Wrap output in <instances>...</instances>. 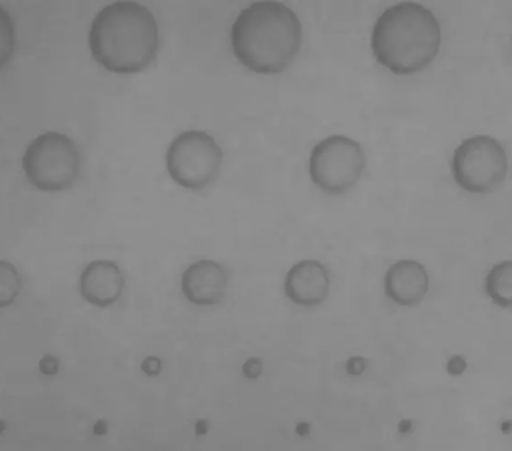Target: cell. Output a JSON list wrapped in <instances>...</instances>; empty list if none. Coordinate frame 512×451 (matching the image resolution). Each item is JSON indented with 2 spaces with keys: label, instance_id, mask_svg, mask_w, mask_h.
I'll return each mask as SVG.
<instances>
[{
  "label": "cell",
  "instance_id": "1",
  "mask_svg": "<svg viewBox=\"0 0 512 451\" xmlns=\"http://www.w3.org/2000/svg\"><path fill=\"white\" fill-rule=\"evenodd\" d=\"M302 25L280 2H256L242 10L231 29V43L239 61L258 73H277L298 54Z\"/></svg>",
  "mask_w": 512,
  "mask_h": 451
},
{
  "label": "cell",
  "instance_id": "2",
  "mask_svg": "<svg viewBox=\"0 0 512 451\" xmlns=\"http://www.w3.org/2000/svg\"><path fill=\"white\" fill-rule=\"evenodd\" d=\"M158 44L154 15L136 2L120 1L104 7L93 19L89 32L93 57L116 73L146 68L155 58Z\"/></svg>",
  "mask_w": 512,
  "mask_h": 451
},
{
  "label": "cell",
  "instance_id": "3",
  "mask_svg": "<svg viewBox=\"0 0 512 451\" xmlns=\"http://www.w3.org/2000/svg\"><path fill=\"white\" fill-rule=\"evenodd\" d=\"M440 43L441 30L434 14L412 2L387 8L371 35L377 61L397 75L425 68L438 54Z\"/></svg>",
  "mask_w": 512,
  "mask_h": 451
},
{
  "label": "cell",
  "instance_id": "4",
  "mask_svg": "<svg viewBox=\"0 0 512 451\" xmlns=\"http://www.w3.org/2000/svg\"><path fill=\"white\" fill-rule=\"evenodd\" d=\"M22 167L28 181L44 191L71 187L82 168L78 145L68 136L50 131L36 137L26 148Z\"/></svg>",
  "mask_w": 512,
  "mask_h": 451
},
{
  "label": "cell",
  "instance_id": "5",
  "mask_svg": "<svg viewBox=\"0 0 512 451\" xmlns=\"http://www.w3.org/2000/svg\"><path fill=\"white\" fill-rule=\"evenodd\" d=\"M170 177L180 186L201 190L219 174L223 152L215 139L201 130H187L177 135L166 152Z\"/></svg>",
  "mask_w": 512,
  "mask_h": 451
},
{
  "label": "cell",
  "instance_id": "6",
  "mask_svg": "<svg viewBox=\"0 0 512 451\" xmlns=\"http://www.w3.org/2000/svg\"><path fill=\"white\" fill-rule=\"evenodd\" d=\"M365 165V152L357 141L344 135H331L312 149L309 175L325 193L340 195L356 185Z\"/></svg>",
  "mask_w": 512,
  "mask_h": 451
},
{
  "label": "cell",
  "instance_id": "7",
  "mask_svg": "<svg viewBox=\"0 0 512 451\" xmlns=\"http://www.w3.org/2000/svg\"><path fill=\"white\" fill-rule=\"evenodd\" d=\"M507 155L502 144L488 135L464 140L454 151L451 171L457 184L470 193L495 190L505 179Z\"/></svg>",
  "mask_w": 512,
  "mask_h": 451
},
{
  "label": "cell",
  "instance_id": "8",
  "mask_svg": "<svg viewBox=\"0 0 512 451\" xmlns=\"http://www.w3.org/2000/svg\"><path fill=\"white\" fill-rule=\"evenodd\" d=\"M229 271L212 259L191 263L181 275V290L188 301L198 306L218 304L229 284Z\"/></svg>",
  "mask_w": 512,
  "mask_h": 451
},
{
  "label": "cell",
  "instance_id": "9",
  "mask_svg": "<svg viewBox=\"0 0 512 451\" xmlns=\"http://www.w3.org/2000/svg\"><path fill=\"white\" fill-rule=\"evenodd\" d=\"M330 290L327 268L317 260L306 259L294 264L286 273L284 292L296 305L311 307L326 300Z\"/></svg>",
  "mask_w": 512,
  "mask_h": 451
},
{
  "label": "cell",
  "instance_id": "10",
  "mask_svg": "<svg viewBox=\"0 0 512 451\" xmlns=\"http://www.w3.org/2000/svg\"><path fill=\"white\" fill-rule=\"evenodd\" d=\"M124 275L118 264L112 260L91 261L79 278V290L90 304L106 308L114 304L123 293Z\"/></svg>",
  "mask_w": 512,
  "mask_h": 451
},
{
  "label": "cell",
  "instance_id": "11",
  "mask_svg": "<svg viewBox=\"0 0 512 451\" xmlns=\"http://www.w3.org/2000/svg\"><path fill=\"white\" fill-rule=\"evenodd\" d=\"M386 295L398 305L419 304L429 288L425 267L415 260H400L392 264L384 278Z\"/></svg>",
  "mask_w": 512,
  "mask_h": 451
},
{
  "label": "cell",
  "instance_id": "12",
  "mask_svg": "<svg viewBox=\"0 0 512 451\" xmlns=\"http://www.w3.org/2000/svg\"><path fill=\"white\" fill-rule=\"evenodd\" d=\"M485 291L494 304L502 308L512 305V262L494 265L485 279Z\"/></svg>",
  "mask_w": 512,
  "mask_h": 451
},
{
  "label": "cell",
  "instance_id": "13",
  "mask_svg": "<svg viewBox=\"0 0 512 451\" xmlns=\"http://www.w3.org/2000/svg\"><path fill=\"white\" fill-rule=\"evenodd\" d=\"M21 290V277L16 267L0 260V308L11 305Z\"/></svg>",
  "mask_w": 512,
  "mask_h": 451
},
{
  "label": "cell",
  "instance_id": "14",
  "mask_svg": "<svg viewBox=\"0 0 512 451\" xmlns=\"http://www.w3.org/2000/svg\"><path fill=\"white\" fill-rule=\"evenodd\" d=\"M15 37L14 27L9 14L0 6V68L12 57Z\"/></svg>",
  "mask_w": 512,
  "mask_h": 451
},
{
  "label": "cell",
  "instance_id": "15",
  "mask_svg": "<svg viewBox=\"0 0 512 451\" xmlns=\"http://www.w3.org/2000/svg\"><path fill=\"white\" fill-rule=\"evenodd\" d=\"M60 365L59 359L52 354H45L39 361V369L44 375H55Z\"/></svg>",
  "mask_w": 512,
  "mask_h": 451
},
{
  "label": "cell",
  "instance_id": "16",
  "mask_svg": "<svg viewBox=\"0 0 512 451\" xmlns=\"http://www.w3.org/2000/svg\"><path fill=\"white\" fill-rule=\"evenodd\" d=\"M262 368L263 364L261 359L250 357L242 365V372L247 378L255 379L261 374Z\"/></svg>",
  "mask_w": 512,
  "mask_h": 451
},
{
  "label": "cell",
  "instance_id": "17",
  "mask_svg": "<svg viewBox=\"0 0 512 451\" xmlns=\"http://www.w3.org/2000/svg\"><path fill=\"white\" fill-rule=\"evenodd\" d=\"M346 372L350 375H360L366 368V361L363 357L353 356L346 362Z\"/></svg>",
  "mask_w": 512,
  "mask_h": 451
},
{
  "label": "cell",
  "instance_id": "18",
  "mask_svg": "<svg viewBox=\"0 0 512 451\" xmlns=\"http://www.w3.org/2000/svg\"><path fill=\"white\" fill-rule=\"evenodd\" d=\"M141 369L147 375L155 376L161 370V362L155 356H148L142 361Z\"/></svg>",
  "mask_w": 512,
  "mask_h": 451
},
{
  "label": "cell",
  "instance_id": "19",
  "mask_svg": "<svg viewBox=\"0 0 512 451\" xmlns=\"http://www.w3.org/2000/svg\"><path fill=\"white\" fill-rule=\"evenodd\" d=\"M466 367L467 363L464 358L460 355H455L447 363V372L451 375H460Z\"/></svg>",
  "mask_w": 512,
  "mask_h": 451
}]
</instances>
